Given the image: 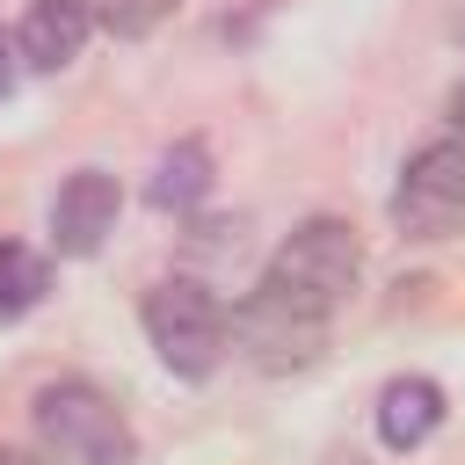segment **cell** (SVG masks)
<instances>
[{
    "mask_svg": "<svg viewBox=\"0 0 465 465\" xmlns=\"http://www.w3.org/2000/svg\"><path fill=\"white\" fill-rule=\"evenodd\" d=\"M327 312H334V305H320V298H305V291H291L283 276L262 269V283L232 305L225 334L240 341V356H247L254 371L291 378V371H312V363H320V349H327Z\"/></svg>",
    "mask_w": 465,
    "mask_h": 465,
    "instance_id": "6da1fadb",
    "label": "cell"
},
{
    "mask_svg": "<svg viewBox=\"0 0 465 465\" xmlns=\"http://www.w3.org/2000/svg\"><path fill=\"white\" fill-rule=\"evenodd\" d=\"M29 429H36L44 458H58V465H131V458H138V436H131L124 407H116L102 385H87V378H51V385H36Z\"/></svg>",
    "mask_w": 465,
    "mask_h": 465,
    "instance_id": "7a4b0ae2",
    "label": "cell"
},
{
    "mask_svg": "<svg viewBox=\"0 0 465 465\" xmlns=\"http://www.w3.org/2000/svg\"><path fill=\"white\" fill-rule=\"evenodd\" d=\"M138 320H145V341H153V356L174 371V378H211L218 363H225V305L196 283V276H167V283H153L145 291V305H138Z\"/></svg>",
    "mask_w": 465,
    "mask_h": 465,
    "instance_id": "3957f363",
    "label": "cell"
},
{
    "mask_svg": "<svg viewBox=\"0 0 465 465\" xmlns=\"http://www.w3.org/2000/svg\"><path fill=\"white\" fill-rule=\"evenodd\" d=\"M392 225L407 240L465 232V145L458 138H429V145L407 153V167L392 182Z\"/></svg>",
    "mask_w": 465,
    "mask_h": 465,
    "instance_id": "277c9868",
    "label": "cell"
},
{
    "mask_svg": "<svg viewBox=\"0 0 465 465\" xmlns=\"http://www.w3.org/2000/svg\"><path fill=\"white\" fill-rule=\"evenodd\" d=\"M269 276H283L291 291L320 298V305H341L356 283H363V240L349 218H305L291 225V240L269 254Z\"/></svg>",
    "mask_w": 465,
    "mask_h": 465,
    "instance_id": "5b68a950",
    "label": "cell"
},
{
    "mask_svg": "<svg viewBox=\"0 0 465 465\" xmlns=\"http://www.w3.org/2000/svg\"><path fill=\"white\" fill-rule=\"evenodd\" d=\"M116 174H102V167H73L65 182H58V196H51V247L58 254H73V262H87L109 232H116Z\"/></svg>",
    "mask_w": 465,
    "mask_h": 465,
    "instance_id": "8992f818",
    "label": "cell"
},
{
    "mask_svg": "<svg viewBox=\"0 0 465 465\" xmlns=\"http://www.w3.org/2000/svg\"><path fill=\"white\" fill-rule=\"evenodd\" d=\"M87 36H94V0H29L22 29H15V51L36 73H65L87 51Z\"/></svg>",
    "mask_w": 465,
    "mask_h": 465,
    "instance_id": "52a82bcc",
    "label": "cell"
},
{
    "mask_svg": "<svg viewBox=\"0 0 465 465\" xmlns=\"http://www.w3.org/2000/svg\"><path fill=\"white\" fill-rule=\"evenodd\" d=\"M443 429V385L436 378H392L378 392V443L385 450H421L429 436Z\"/></svg>",
    "mask_w": 465,
    "mask_h": 465,
    "instance_id": "ba28073f",
    "label": "cell"
},
{
    "mask_svg": "<svg viewBox=\"0 0 465 465\" xmlns=\"http://www.w3.org/2000/svg\"><path fill=\"white\" fill-rule=\"evenodd\" d=\"M145 196H153V211H196L203 196H211V153H203V138H182V145H167L160 160H153V182H145Z\"/></svg>",
    "mask_w": 465,
    "mask_h": 465,
    "instance_id": "9c48e42d",
    "label": "cell"
},
{
    "mask_svg": "<svg viewBox=\"0 0 465 465\" xmlns=\"http://www.w3.org/2000/svg\"><path fill=\"white\" fill-rule=\"evenodd\" d=\"M44 291H51L44 254L22 247V240H0V320H29L44 305Z\"/></svg>",
    "mask_w": 465,
    "mask_h": 465,
    "instance_id": "30bf717a",
    "label": "cell"
},
{
    "mask_svg": "<svg viewBox=\"0 0 465 465\" xmlns=\"http://www.w3.org/2000/svg\"><path fill=\"white\" fill-rule=\"evenodd\" d=\"M167 15H174V0H94V29H109V36H124V44L153 36Z\"/></svg>",
    "mask_w": 465,
    "mask_h": 465,
    "instance_id": "8fae6325",
    "label": "cell"
},
{
    "mask_svg": "<svg viewBox=\"0 0 465 465\" xmlns=\"http://www.w3.org/2000/svg\"><path fill=\"white\" fill-rule=\"evenodd\" d=\"M443 116H450V138H458V145H465V80H458V87H450V94H443Z\"/></svg>",
    "mask_w": 465,
    "mask_h": 465,
    "instance_id": "7c38bea8",
    "label": "cell"
},
{
    "mask_svg": "<svg viewBox=\"0 0 465 465\" xmlns=\"http://www.w3.org/2000/svg\"><path fill=\"white\" fill-rule=\"evenodd\" d=\"M7 87H15V44L0 36V102H7Z\"/></svg>",
    "mask_w": 465,
    "mask_h": 465,
    "instance_id": "4fadbf2b",
    "label": "cell"
},
{
    "mask_svg": "<svg viewBox=\"0 0 465 465\" xmlns=\"http://www.w3.org/2000/svg\"><path fill=\"white\" fill-rule=\"evenodd\" d=\"M0 465H44L36 450H22V443H0Z\"/></svg>",
    "mask_w": 465,
    "mask_h": 465,
    "instance_id": "5bb4252c",
    "label": "cell"
}]
</instances>
